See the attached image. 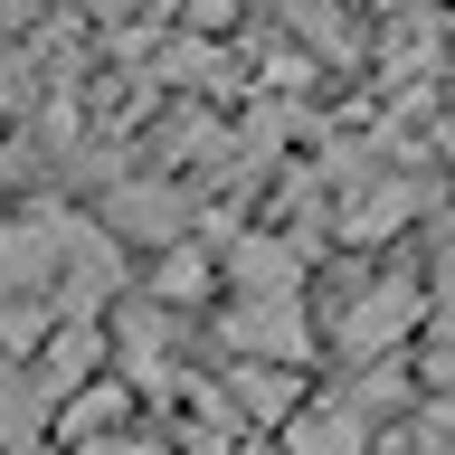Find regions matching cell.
I'll return each mask as SVG.
<instances>
[{"label": "cell", "mask_w": 455, "mask_h": 455, "mask_svg": "<svg viewBox=\"0 0 455 455\" xmlns=\"http://www.w3.org/2000/svg\"><path fill=\"white\" fill-rule=\"evenodd\" d=\"M124 284L133 266L85 209H10L0 219V361H28L67 323H105Z\"/></svg>", "instance_id": "1"}, {"label": "cell", "mask_w": 455, "mask_h": 455, "mask_svg": "<svg viewBox=\"0 0 455 455\" xmlns=\"http://www.w3.org/2000/svg\"><path fill=\"white\" fill-rule=\"evenodd\" d=\"M427 332V304H418V275H370L351 304L332 313V361L351 370V379H370V370H398L408 351H418Z\"/></svg>", "instance_id": "2"}, {"label": "cell", "mask_w": 455, "mask_h": 455, "mask_svg": "<svg viewBox=\"0 0 455 455\" xmlns=\"http://www.w3.org/2000/svg\"><path fill=\"white\" fill-rule=\"evenodd\" d=\"M85 219L105 228L114 247H162L171 256V247H190V237H199V199L180 190V180H114Z\"/></svg>", "instance_id": "3"}, {"label": "cell", "mask_w": 455, "mask_h": 455, "mask_svg": "<svg viewBox=\"0 0 455 455\" xmlns=\"http://www.w3.org/2000/svg\"><path fill=\"white\" fill-rule=\"evenodd\" d=\"M219 341L247 370H304V361H323V332H313L304 294H284V304H219Z\"/></svg>", "instance_id": "4"}, {"label": "cell", "mask_w": 455, "mask_h": 455, "mask_svg": "<svg viewBox=\"0 0 455 455\" xmlns=\"http://www.w3.org/2000/svg\"><path fill=\"white\" fill-rule=\"evenodd\" d=\"M304 275H313V247L304 237H275V228H247L219 256L228 304H284V294H304Z\"/></svg>", "instance_id": "5"}, {"label": "cell", "mask_w": 455, "mask_h": 455, "mask_svg": "<svg viewBox=\"0 0 455 455\" xmlns=\"http://www.w3.org/2000/svg\"><path fill=\"white\" fill-rule=\"evenodd\" d=\"M418 209H427V190H418V180H408V171H379V180H361V190L341 199V237L379 247V237H398Z\"/></svg>", "instance_id": "6"}, {"label": "cell", "mask_w": 455, "mask_h": 455, "mask_svg": "<svg viewBox=\"0 0 455 455\" xmlns=\"http://www.w3.org/2000/svg\"><path fill=\"white\" fill-rule=\"evenodd\" d=\"M48 427H57V408L28 379V361H0V455H48Z\"/></svg>", "instance_id": "7"}, {"label": "cell", "mask_w": 455, "mask_h": 455, "mask_svg": "<svg viewBox=\"0 0 455 455\" xmlns=\"http://www.w3.org/2000/svg\"><path fill=\"white\" fill-rule=\"evenodd\" d=\"M418 304H427L418 341H455V237H436V266L418 275Z\"/></svg>", "instance_id": "8"}, {"label": "cell", "mask_w": 455, "mask_h": 455, "mask_svg": "<svg viewBox=\"0 0 455 455\" xmlns=\"http://www.w3.org/2000/svg\"><path fill=\"white\" fill-rule=\"evenodd\" d=\"M209 284H219V266H209V256H199V247H171L162 275H152V294L171 304V294H209Z\"/></svg>", "instance_id": "9"}, {"label": "cell", "mask_w": 455, "mask_h": 455, "mask_svg": "<svg viewBox=\"0 0 455 455\" xmlns=\"http://www.w3.org/2000/svg\"><path fill=\"white\" fill-rule=\"evenodd\" d=\"M85 455H171V446H152V436H105V446H85Z\"/></svg>", "instance_id": "10"}]
</instances>
